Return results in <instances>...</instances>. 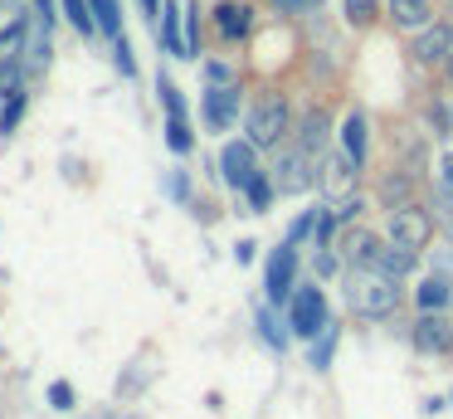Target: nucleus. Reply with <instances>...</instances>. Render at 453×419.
Segmentation results:
<instances>
[{"instance_id": "0eeeda50", "label": "nucleus", "mask_w": 453, "mask_h": 419, "mask_svg": "<svg viewBox=\"0 0 453 419\" xmlns=\"http://www.w3.org/2000/svg\"><path fill=\"white\" fill-rule=\"evenodd\" d=\"M297 253H293V244L288 249H273V259H268V268H264V292H268V302H283L288 292L297 288Z\"/></svg>"}, {"instance_id": "b1692460", "label": "nucleus", "mask_w": 453, "mask_h": 419, "mask_svg": "<svg viewBox=\"0 0 453 419\" xmlns=\"http://www.w3.org/2000/svg\"><path fill=\"white\" fill-rule=\"evenodd\" d=\"M346 19H351V25H371V19H375V0H346Z\"/></svg>"}, {"instance_id": "a878e982", "label": "nucleus", "mask_w": 453, "mask_h": 419, "mask_svg": "<svg viewBox=\"0 0 453 419\" xmlns=\"http://www.w3.org/2000/svg\"><path fill=\"white\" fill-rule=\"evenodd\" d=\"M258 327H264V337H268V346H283V327H278V322H273V312H258Z\"/></svg>"}, {"instance_id": "f03ea898", "label": "nucleus", "mask_w": 453, "mask_h": 419, "mask_svg": "<svg viewBox=\"0 0 453 419\" xmlns=\"http://www.w3.org/2000/svg\"><path fill=\"white\" fill-rule=\"evenodd\" d=\"M288 132V97L283 93H264L249 113V142L254 146H278Z\"/></svg>"}, {"instance_id": "1a4fd4ad", "label": "nucleus", "mask_w": 453, "mask_h": 419, "mask_svg": "<svg viewBox=\"0 0 453 419\" xmlns=\"http://www.w3.org/2000/svg\"><path fill=\"white\" fill-rule=\"evenodd\" d=\"M414 351H429V356H443L453 351V322H443L439 312L414 322Z\"/></svg>"}, {"instance_id": "9d476101", "label": "nucleus", "mask_w": 453, "mask_h": 419, "mask_svg": "<svg viewBox=\"0 0 453 419\" xmlns=\"http://www.w3.org/2000/svg\"><path fill=\"white\" fill-rule=\"evenodd\" d=\"M234 107H239V88L234 83H219L205 93V127L210 132H225L234 122Z\"/></svg>"}, {"instance_id": "5701e85b", "label": "nucleus", "mask_w": 453, "mask_h": 419, "mask_svg": "<svg viewBox=\"0 0 453 419\" xmlns=\"http://www.w3.org/2000/svg\"><path fill=\"white\" fill-rule=\"evenodd\" d=\"M50 405L59 409V415H69V409H73V385H69V380H54V385H50Z\"/></svg>"}, {"instance_id": "f8f14e48", "label": "nucleus", "mask_w": 453, "mask_h": 419, "mask_svg": "<svg viewBox=\"0 0 453 419\" xmlns=\"http://www.w3.org/2000/svg\"><path fill=\"white\" fill-rule=\"evenodd\" d=\"M215 25L225 39H244L249 35V5H234V0H225V5L215 10Z\"/></svg>"}, {"instance_id": "4be33fe9", "label": "nucleus", "mask_w": 453, "mask_h": 419, "mask_svg": "<svg viewBox=\"0 0 453 419\" xmlns=\"http://www.w3.org/2000/svg\"><path fill=\"white\" fill-rule=\"evenodd\" d=\"M161 88V103H166V117H186V103H180V93L171 88V78H157Z\"/></svg>"}, {"instance_id": "aec40b11", "label": "nucleus", "mask_w": 453, "mask_h": 419, "mask_svg": "<svg viewBox=\"0 0 453 419\" xmlns=\"http://www.w3.org/2000/svg\"><path fill=\"white\" fill-rule=\"evenodd\" d=\"M64 15H69V25L79 29V35H93V10H88V0H64Z\"/></svg>"}, {"instance_id": "f257e3e1", "label": "nucleus", "mask_w": 453, "mask_h": 419, "mask_svg": "<svg viewBox=\"0 0 453 419\" xmlns=\"http://www.w3.org/2000/svg\"><path fill=\"white\" fill-rule=\"evenodd\" d=\"M346 298H351V307L361 317H390L400 307V278H390L380 268H361L351 278V288H346Z\"/></svg>"}, {"instance_id": "f3484780", "label": "nucleus", "mask_w": 453, "mask_h": 419, "mask_svg": "<svg viewBox=\"0 0 453 419\" xmlns=\"http://www.w3.org/2000/svg\"><path fill=\"white\" fill-rule=\"evenodd\" d=\"M322 142H326V113H307L297 146H307V151H322Z\"/></svg>"}, {"instance_id": "412c9836", "label": "nucleus", "mask_w": 453, "mask_h": 419, "mask_svg": "<svg viewBox=\"0 0 453 419\" xmlns=\"http://www.w3.org/2000/svg\"><path fill=\"white\" fill-rule=\"evenodd\" d=\"M166 146H171V151H180V156L190 151V127H186V117H171V122H166Z\"/></svg>"}, {"instance_id": "bb28decb", "label": "nucleus", "mask_w": 453, "mask_h": 419, "mask_svg": "<svg viewBox=\"0 0 453 419\" xmlns=\"http://www.w3.org/2000/svg\"><path fill=\"white\" fill-rule=\"evenodd\" d=\"M268 195H273V190H268V181H264V175H254V181H249V205H254V210H264Z\"/></svg>"}, {"instance_id": "dca6fc26", "label": "nucleus", "mask_w": 453, "mask_h": 419, "mask_svg": "<svg viewBox=\"0 0 453 419\" xmlns=\"http://www.w3.org/2000/svg\"><path fill=\"white\" fill-rule=\"evenodd\" d=\"M88 10H93V25H98L108 39L122 35V10H118V0H88Z\"/></svg>"}, {"instance_id": "a211bd4d", "label": "nucleus", "mask_w": 453, "mask_h": 419, "mask_svg": "<svg viewBox=\"0 0 453 419\" xmlns=\"http://www.w3.org/2000/svg\"><path fill=\"white\" fill-rule=\"evenodd\" d=\"M453 298V288H449V278H424L419 283V302H424V307H443V302H449Z\"/></svg>"}, {"instance_id": "423d86ee", "label": "nucleus", "mask_w": 453, "mask_h": 419, "mask_svg": "<svg viewBox=\"0 0 453 419\" xmlns=\"http://www.w3.org/2000/svg\"><path fill=\"white\" fill-rule=\"evenodd\" d=\"M254 151H258L254 142H229L225 151H219V171H225V181L234 185V190H249V181L258 175Z\"/></svg>"}, {"instance_id": "cd10ccee", "label": "nucleus", "mask_w": 453, "mask_h": 419, "mask_svg": "<svg viewBox=\"0 0 453 419\" xmlns=\"http://www.w3.org/2000/svg\"><path fill=\"white\" fill-rule=\"evenodd\" d=\"M278 10H288V15H303V10H317L322 0H273Z\"/></svg>"}, {"instance_id": "ddd939ff", "label": "nucleus", "mask_w": 453, "mask_h": 419, "mask_svg": "<svg viewBox=\"0 0 453 419\" xmlns=\"http://www.w3.org/2000/svg\"><path fill=\"white\" fill-rule=\"evenodd\" d=\"M342 151L351 156L356 166L365 161V113H351V117L342 122Z\"/></svg>"}, {"instance_id": "9b49d317", "label": "nucleus", "mask_w": 453, "mask_h": 419, "mask_svg": "<svg viewBox=\"0 0 453 419\" xmlns=\"http://www.w3.org/2000/svg\"><path fill=\"white\" fill-rule=\"evenodd\" d=\"M322 185H326V195H351V185H356V161H351V156H326V161H322Z\"/></svg>"}, {"instance_id": "473e14b6", "label": "nucleus", "mask_w": 453, "mask_h": 419, "mask_svg": "<svg viewBox=\"0 0 453 419\" xmlns=\"http://www.w3.org/2000/svg\"><path fill=\"white\" fill-rule=\"evenodd\" d=\"M439 171H443V185H449V190H453V151L443 156V166H439Z\"/></svg>"}, {"instance_id": "7c9ffc66", "label": "nucleus", "mask_w": 453, "mask_h": 419, "mask_svg": "<svg viewBox=\"0 0 453 419\" xmlns=\"http://www.w3.org/2000/svg\"><path fill=\"white\" fill-rule=\"evenodd\" d=\"M317 273H336V259H332V253H326V249L317 253Z\"/></svg>"}, {"instance_id": "6e6552de", "label": "nucleus", "mask_w": 453, "mask_h": 419, "mask_svg": "<svg viewBox=\"0 0 453 419\" xmlns=\"http://www.w3.org/2000/svg\"><path fill=\"white\" fill-rule=\"evenodd\" d=\"M414 259H419V253L414 249H404V244H371V249H365V268H380V273H390V278H404V273L414 268Z\"/></svg>"}, {"instance_id": "39448f33", "label": "nucleus", "mask_w": 453, "mask_h": 419, "mask_svg": "<svg viewBox=\"0 0 453 419\" xmlns=\"http://www.w3.org/2000/svg\"><path fill=\"white\" fill-rule=\"evenodd\" d=\"M429 234H434L429 214H424V210H414V205H400V210L390 214V239H395V244H404V249H414V253H419L424 244H429Z\"/></svg>"}, {"instance_id": "20e7f679", "label": "nucleus", "mask_w": 453, "mask_h": 419, "mask_svg": "<svg viewBox=\"0 0 453 419\" xmlns=\"http://www.w3.org/2000/svg\"><path fill=\"white\" fill-rule=\"evenodd\" d=\"M312 166H317V151H307V146H288V151L278 156V171H273L278 190H288V195L307 190V185H312Z\"/></svg>"}, {"instance_id": "2eb2a0df", "label": "nucleus", "mask_w": 453, "mask_h": 419, "mask_svg": "<svg viewBox=\"0 0 453 419\" xmlns=\"http://www.w3.org/2000/svg\"><path fill=\"white\" fill-rule=\"evenodd\" d=\"M449 49H453V35H449V29H429V35L414 39V54H419L424 64H439Z\"/></svg>"}, {"instance_id": "2f4dec72", "label": "nucleus", "mask_w": 453, "mask_h": 419, "mask_svg": "<svg viewBox=\"0 0 453 419\" xmlns=\"http://www.w3.org/2000/svg\"><path fill=\"white\" fill-rule=\"evenodd\" d=\"M210 83H229V68L225 64H210Z\"/></svg>"}, {"instance_id": "4468645a", "label": "nucleus", "mask_w": 453, "mask_h": 419, "mask_svg": "<svg viewBox=\"0 0 453 419\" xmlns=\"http://www.w3.org/2000/svg\"><path fill=\"white\" fill-rule=\"evenodd\" d=\"M390 15L400 29H424L429 25V0H390Z\"/></svg>"}, {"instance_id": "393cba45", "label": "nucleus", "mask_w": 453, "mask_h": 419, "mask_svg": "<svg viewBox=\"0 0 453 419\" xmlns=\"http://www.w3.org/2000/svg\"><path fill=\"white\" fill-rule=\"evenodd\" d=\"M20 113H25V93H15L11 103H5V113H0V132H11V127L20 122Z\"/></svg>"}, {"instance_id": "7ed1b4c3", "label": "nucleus", "mask_w": 453, "mask_h": 419, "mask_svg": "<svg viewBox=\"0 0 453 419\" xmlns=\"http://www.w3.org/2000/svg\"><path fill=\"white\" fill-rule=\"evenodd\" d=\"M288 327H293V337H322L326 331V298L322 288H312V283H303V288L293 292V312H288Z\"/></svg>"}, {"instance_id": "6ab92c4d", "label": "nucleus", "mask_w": 453, "mask_h": 419, "mask_svg": "<svg viewBox=\"0 0 453 419\" xmlns=\"http://www.w3.org/2000/svg\"><path fill=\"white\" fill-rule=\"evenodd\" d=\"M180 10L176 5H166L161 10V44H166V54H180Z\"/></svg>"}, {"instance_id": "c756f323", "label": "nucleus", "mask_w": 453, "mask_h": 419, "mask_svg": "<svg viewBox=\"0 0 453 419\" xmlns=\"http://www.w3.org/2000/svg\"><path fill=\"white\" fill-rule=\"evenodd\" d=\"M332 341H336V337H322V341H317V351H312L317 366H326V356H332Z\"/></svg>"}, {"instance_id": "c85d7f7f", "label": "nucleus", "mask_w": 453, "mask_h": 419, "mask_svg": "<svg viewBox=\"0 0 453 419\" xmlns=\"http://www.w3.org/2000/svg\"><path fill=\"white\" fill-rule=\"evenodd\" d=\"M312 224H317V220H312V214H303V220H297V224H293V234H288V244H297V239H307V234H312Z\"/></svg>"}]
</instances>
